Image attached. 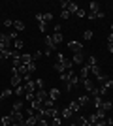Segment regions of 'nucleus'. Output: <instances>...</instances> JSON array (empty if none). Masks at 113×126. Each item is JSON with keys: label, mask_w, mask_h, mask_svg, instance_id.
Returning <instances> with one entry per match:
<instances>
[{"label": "nucleus", "mask_w": 113, "mask_h": 126, "mask_svg": "<svg viewBox=\"0 0 113 126\" xmlns=\"http://www.w3.org/2000/svg\"><path fill=\"white\" fill-rule=\"evenodd\" d=\"M13 28H15V32L25 30V23H23V21H13Z\"/></svg>", "instance_id": "nucleus-16"}, {"label": "nucleus", "mask_w": 113, "mask_h": 126, "mask_svg": "<svg viewBox=\"0 0 113 126\" xmlns=\"http://www.w3.org/2000/svg\"><path fill=\"white\" fill-rule=\"evenodd\" d=\"M27 72H28L30 75H32L34 72H36V62H30V64H27Z\"/></svg>", "instance_id": "nucleus-25"}, {"label": "nucleus", "mask_w": 113, "mask_h": 126, "mask_svg": "<svg viewBox=\"0 0 113 126\" xmlns=\"http://www.w3.org/2000/svg\"><path fill=\"white\" fill-rule=\"evenodd\" d=\"M38 124V117H27V121H25V126H36Z\"/></svg>", "instance_id": "nucleus-12"}, {"label": "nucleus", "mask_w": 113, "mask_h": 126, "mask_svg": "<svg viewBox=\"0 0 113 126\" xmlns=\"http://www.w3.org/2000/svg\"><path fill=\"white\" fill-rule=\"evenodd\" d=\"M72 62L74 64H83L85 62V55H83V53H75L74 57H72Z\"/></svg>", "instance_id": "nucleus-5"}, {"label": "nucleus", "mask_w": 113, "mask_h": 126, "mask_svg": "<svg viewBox=\"0 0 113 126\" xmlns=\"http://www.w3.org/2000/svg\"><path fill=\"white\" fill-rule=\"evenodd\" d=\"M17 96H23L25 94V85H19V87H15V90H13Z\"/></svg>", "instance_id": "nucleus-24"}, {"label": "nucleus", "mask_w": 113, "mask_h": 126, "mask_svg": "<svg viewBox=\"0 0 113 126\" xmlns=\"http://www.w3.org/2000/svg\"><path fill=\"white\" fill-rule=\"evenodd\" d=\"M11 121L17 122V124H25V119H23L21 111H13V113H11Z\"/></svg>", "instance_id": "nucleus-4"}, {"label": "nucleus", "mask_w": 113, "mask_h": 126, "mask_svg": "<svg viewBox=\"0 0 113 126\" xmlns=\"http://www.w3.org/2000/svg\"><path fill=\"white\" fill-rule=\"evenodd\" d=\"M38 58H42V51H38V53H34V55H32V60H34V62H36Z\"/></svg>", "instance_id": "nucleus-39"}, {"label": "nucleus", "mask_w": 113, "mask_h": 126, "mask_svg": "<svg viewBox=\"0 0 113 126\" xmlns=\"http://www.w3.org/2000/svg\"><path fill=\"white\" fill-rule=\"evenodd\" d=\"M43 107H45V109H51V107H55V100H53V98H47V100L43 102Z\"/></svg>", "instance_id": "nucleus-19"}, {"label": "nucleus", "mask_w": 113, "mask_h": 126, "mask_svg": "<svg viewBox=\"0 0 113 126\" xmlns=\"http://www.w3.org/2000/svg\"><path fill=\"white\" fill-rule=\"evenodd\" d=\"M68 49H70L74 55H75V53H83V43H81V42H74V40H72V42L68 43Z\"/></svg>", "instance_id": "nucleus-3"}, {"label": "nucleus", "mask_w": 113, "mask_h": 126, "mask_svg": "<svg viewBox=\"0 0 113 126\" xmlns=\"http://www.w3.org/2000/svg\"><path fill=\"white\" fill-rule=\"evenodd\" d=\"M55 70L59 72V75H60V74H64V72H66V68H64V64H62V62H57V64H55Z\"/></svg>", "instance_id": "nucleus-21"}, {"label": "nucleus", "mask_w": 113, "mask_h": 126, "mask_svg": "<svg viewBox=\"0 0 113 126\" xmlns=\"http://www.w3.org/2000/svg\"><path fill=\"white\" fill-rule=\"evenodd\" d=\"M79 81H81L79 75L75 74L74 70H70V75H68V81H66V90H70V92H72V89H74V87L79 83Z\"/></svg>", "instance_id": "nucleus-1"}, {"label": "nucleus", "mask_w": 113, "mask_h": 126, "mask_svg": "<svg viewBox=\"0 0 113 126\" xmlns=\"http://www.w3.org/2000/svg\"><path fill=\"white\" fill-rule=\"evenodd\" d=\"M77 102H79V105L81 107H83V105H89V96H79V98H77Z\"/></svg>", "instance_id": "nucleus-20"}, {"label": "nucleus", "mask_w": 113, "mask_h": 126, "mask_svg": "<svg viewBox=\"0 0 113 126\" xmlns=\"http://www.w3.org/2000/svg\"><path fill=\"white\" fill-rule=\"evenodd\" d=\"M21 81H23V77H21V75L11 74V87H13V89H15V87H19V85H21Z\"/></svg>", "instance_id": "nucleus-7"}, {"label": "nucleus", "mask_w": 113, "mask_h": 126, "mask_svg": "<svg viewBox=\"0 0 113 126\" xmlns=\"http://www.w3.org/2000/svg\"><path fill=\"white\" fill-rule=\"evenodd\" d=\"M0 126H4V124H2V121H0Z\"/></svg>", "instance_id": "nucleus-49"}, {"label": "nucleus", "mask_w": 113, "mask_h": 126, "mask_svg": "<svg viewBox=\"0 0 113 126\" xmlns=\"http://www.w3.org/2000/svg\"><path fill=\"white\" fill-rule=\"evenodd\" d=\"M68 75H70V72H64V74H60V81H68Z\"/></svg>", "instance_id": "nucleus-40"}, {"label": "nucleus", "mask_w": 113, "mask_h": 126, "mask_svg": "<svg viewBox=\"0 0 113 126\" xmlns=\"http://www.w3.org/2000/svg\"><path fill=\"white\" fill-rule=\"evenodd\" d=\"M0 121H2V124H4V126H11V124H13V121H11V115H10V117H2Z\"/></svg>", "instance_id": "nucleus-22"}, {"label": "nucleus", "mask_w": 113, "mask_h": 126, "mask_svg": "<svg viewBox=\"0 0 113 126\" xmlns=\"http://www.w3.org/2000/svg\"><path fill=\"white\" fill-rule=\"evenodd\" d=\"M21 62L27 66V64H30V62H34L32 60V55H28V53H25V55H21Z\"/></svg>", "instance_id": "nucleus-13"}, {"label": "nucleus", "mask_w": 113, "mask_h": 126, "mask_svg": "<svg viewBox=\"0 0 113 126\" xmlns=\"http://www.w3.org/2000/svg\"><path fill=\"white\" fill-rule=\"evenodd\" d=\"M36 126H49V121H47V119H38Z\"/></svg>", "instance_id": "nucleus-31"}, {"label": "nucleus", "mask_w": 113, "mask_h": 126, "mask_svg": "<svg viewBox=\"0 0 113 126\" xmlns=\"http://www.w3.org/2000/svg\"><path fill=\"white\" fill-rule=\"evenodd\" d=\"M92 104H94V107H100V105H102V96H94V98H92Z\"/></svg>", "instance_id": "nucleus-23"}, {"label": "nucleus", "mask_w": 113, "mask_h": 126, "mask_svg": "<svg viewBox=\"0 0 113 126\" xmlns=\"http://www.w3.org/2000/svg\"><path fill=\"white\" fill-rule=\"evenodd\" d=\"M43 42H45V47H47L45 51H51V53L55 51V43H53V40H51V36H45V38H43Z\"/></svg>", "instance_id": "nucleus-6"}, {"label": "nucleus", "mask_w": 113, "mask_h": 126, "mask_svg": "<svg viewBox=\"0 0 113 126\" xmlns=\"http://www.w3.org/2000/svg\"><path fill=\"white\" fill-rule=\"evenodd\" d=\"M102 85H104V87H106V89L109 90V89L113 87V79H108V81H106V83H102Z\"/></svg>", "instance_id": "nucleus-36"}, {"label": "nucleus", "mask_w": 113, "mask_h": 126, "mask_svg": "<svg viewBox=\"0 0 113 126\" xmlns=\"http://www.w3.org/2000/svg\"><path fill=\"white\" fill-rule=\"evenodd\" d=\"M34 96H36V98H38V100H42V102H45V100H47V98H49V92H45V90H36V94H34Z\"/></svg>", "instance_id": "nucleus-8"}, {"label": "nucleus", "mask_w": 113, "mask_h": 126, "mask_svg": "<svg viewBox=\"0 0 113 126\" xmlns=\"http://www.w3.org/2000/svg\"><path fill=\"white\" fill-rule=\"evenodd\" d=\"M92 36H94V34H92V30H85V34H83V38H85L87 42H89V40H92Z\"/></svg>", "instance_id": "nucleus-29"}, {"label": "nucleus", "mask_w": 113, "mask_h": 126, "mask_svg": "<svg viewBox=\"0 0 113 126\" xmlns=\"http://www.w3.org/2000/svg\"><path fill=\"white\" fill-rule=\"evenodd\" d=\"M43 21H45V23L53 21V13H51V11H47V13H43Z\"/></svg>", "instance_id": "nucleus-28"}, {"label": "nucleus", "mask_w": 113, "mask_h": 126, "mask_svg": "<svg viewBox=\"0 0 113 126\" xmlns=\"http://www.w3.org/2000/svg\"><path fill=\"white\" fill-rule=\"evenodd\" d=\"M53 30H55V34H60V32H62V25H59V23H57V25L53 26Z\"/></svg>", "instance_id": "nucleus-35"}, {"label": "nucleus", "mask_w": 113, "mask_h": 126, "mask_svg": "<svg viewBox=\"0 0 113 126\" xmlns=\"http://www.w3.org/2000/svg\"><path fill=\"white\" fill-rule=\"evenodd\" d=\"M59 96H60V90L57 89V87L49 90V98H53V100H59Z\"/></svg>", "instance_id": "nucleus-15"}, {"label": "nucleus", "mask_w": 113, "mask_h": 126, "mask_svg": "<svg viewBox=\"0 0 113 126\" xmlns=\"http://www.w3.org/2000/svg\"><path fill=\"white\" fill-rule=\"evenodd\" d=\"M81 81H83V87H85V90H87V92H92L94 85H92V81H91V79L87 77V79H81Z\"/></svg>", "instance_id": "nucleus-10"}, {"label": "nucleus", "mask_w": 113, "mask_h": 126, "mask_svg": "<svg viewBox=\"0 0 113 126\" xmlns=\"http://www.w3.org/2000/svg\"><path fill=\"white\" fill-rule=\"evenodd\" d=\"M11 126H25V124H17V122H13V124H11Z\"/></svg>", "instance_id": "nucleus-46"}, {"label": "nucleus", "mask_w": 113, "mask_h": 126, "mask_svg": "<svg viewBox=\"0 0 113 126\" xmlns=\"http://www.w3.org/2000/svg\"><path fill=\"white\" fill-rule=\"evenodd\" d=\"M51 40H53L55 45H59V43H62V40H64V38H62V34H53V36H51Z\"/></svg>", "instance_id": "nucleus-17"}, {"label": "nucleus", "mask_w": 113, "mask_h": 126, "mask_svg": "<svg viewBox=\"0 0 113 126\" xmlns=\"http://www.w3.org/2000/svg\"><path fill=\"white\" fill-rule=\"evenodd\" d=\"M4 26H8V28H10V26H13V21H11V19H6V21H4Z\"/></svg>", "instance_id": "nucleus-42"}, {"label": "nucleus", "mask_w": 113, "mask_h": 126, "mask_svg": "<svg viewBox=\"0 0 113 126\" xmlns=\"http://www.w3.org/2000/svg\"><path fill=\"white\" fill-rule=\"evenodd\" d=\"M34 83H36V90H42L43 89V81H42V79H36Z\"/></svg>", "instance_id": "nucleus-33"}, {"label": "nucleus", "mask_w": 113, "mask_h": 126, "mask_svg": "<svg viewBox=\"0 0 113 126\" xmlns=\"http://www.w3.org/2000/svg\"><path fill=\"white\" fill-rule=\"evenodd\" d=\"M89 74H91V66H83L77 75H79V79H87V77H89Z\"/></svg>", "instance_id": "nucleus-9"}, {"label": "nucleus", "mask_w": 113, "mask_h": 126, "mask_svg": "<svg viewBox=\"0 0 113 126\" xmlns=\"http://www.w3.org/2000/svg\"><path fill=\"white\" fill-rule=\"evenodd\" d=\"M68 107H70V109L74 111V113L81 109V105H79V102H77V100H75V102H70V104H68Z\"/></svg>", "instance_id": "nucleus-18"}, {"label": "nucleus", "mask_w": 113, "mask_h": 126, "mask_svg": "<svg viewBox=\"0 0 113 126\" xmlns=\"http://www.w3.org/2000/svg\"><path fill=\"white\" fill-rule=\"evenodd\" d=\"M13 45H15V49H23V40H13Z\"/></svg>", "instance_id": "nucleus-30"}, {"label": "nucleus", "mask_w": 113, "mask_h": 126, "mask_svg": "<svg viewBox=\"0 0 113 126\" xmlns=\"http://www.w3.org/2000/svg\"><path fill=\"white\" fill-rule=\"evenodd\" d=\"M75 15L79 17V19H83V17H85L87 13H85V10H81V8H79V10H77V13H75Z\"/></svg>", "instance_id": "nucleus-38"}, {"label": "nucleus", "mask_w": 113, "mask_h": 126, "mask_svg": "<svg viewBox=\"0 0 113 126\" xmlns=\"http://www.w3.org/2000/svg\"><path fill=\"white\" fill-rule=\"evenodd\" d=\"M72 113H74V111H72L70 107H64V109H60V117H62V119H70Z\"/></svg>", "instance_id": "nucleus-14"}, {"label": "nucleus", "mask_w": 113, "mask_h": 126, "mask_svg": "<svg viewBox=\"0 0 113 126\" xmlns=\"http://www.w3.org/2000/svg\"><path fill=\"white\" fill-rule=\"evenodd\" d=\"M0 60H4V58H2V55H0Z\"/></svg>", "instance_id": "nucleus-48"}, {"label": "nucleus", "mask_w": 113, "mask_h": 126, "mask_svg": "<svg viewBox=\"0 0 113 126\" xmlns=\"http://www.w3.org/2000/svg\"><path fill=\"white\" fill-rule=\"evenodd\" d=\"M60 19H70V13H68L66 10H62L60 11Z\"/></svg>", "instance_id": "nucleus-37"}, {"label": "nucleus", "mask_w": 113, "mask_h": 126, "mask_svg": "<svg viewBox=\"0 0 113 126\" xmlns=\"http://www.w3.org/2000/svg\"><path fill=\"white\" fill-rule=\"evenodd\" d=\"M8 96H11V89H6L4 92H2V98H8Z\"/></svg>", "instance_id": "nucleus-41"}, {"label": "nucleus", "mask_w": 113, "mask_h": 126, "mask_svg": "<svg viewBox=\"0 0 113 126\" xmlns=\"http://www.w3.org/2000/svg\"><path fill=\"white\" fill-rule=\"evenodd\" d=\"M89 66H96V57H94V55L89 57Z\"/></svg>", "instance_id": "nucleus-34"}, {"label": "nucleus", "mask_w": 113, "mask_h": 126, "mask_svg": "<svg viewBox=\"0 0 113 126\" xmlns=\"http://www.w3.org/2000/svg\"><path fill=\"white\" fill-rule=\"evenodd\" d=\"M108 126H111V124H108Z\"/></svg>", "instance_id": "nucleus-50"}, {"label": "nucleus", "mask_w": 113, "mask_h": 126, "mask_svg": "<svg viewBox=\"0 0 113 126\" xmlns=\"http://www.w3.org/2000/svg\"><path fill=\"white\" fill-rule=\"evenodd\" d=\"M111 107H113V102H104V100H102V105H100L98 109L106 113V111H109V109H111Z\"/></svg>", "instance_id": "nucleus-11"}, {"label": "nucleus", "mask_w": 113, "mask_h": 126, "mask_svg": "<svg viewBox=\"0 0 113 126\" xmlns=\"http://www.w3.org/2000/svg\"><path fill=\"white\" fill-rule=\"evenodd\" d=\"M111 34H113V25H111Z\"/></svg>", "instance_id": "nucleus-47"}, {"label": "nucleus", "mask_w": 113, "mask_h": 126, "mask_svg": "<svg viewBox=\"0 0 113 126\" xmlns=\"http://www.w3.org/2000/svg\"><path fill=\"white\" fill-rule=\"evenodd\" d=\"M108 43H113V34H111V32L108 34Z\"/></svg>", "instance_id": "nucleus-44"}, {"label": "nucleus", "mask_w": 113, "mask_h": 126, "mask_svg": "<svg viewBox=\"0 0 113 126\" xmlns=\"http://www.w3.org/2000/svg\"><path fill=\"white\" fill-rule=\"evenodd\" d=\"M38 26H40V30H42L43 34L47 32V23H45V21H42V23H40V25H38Z\"/></svg>", "instance_id": "nucleus-32"}, {"label": "nucleus", "mask_w": 113, "mask_h": 126, "mask_svg": "<svg viewBox=\"0 0 113 126\" xmlns=\"http://www.w3.org/2000/svg\"><path fill=\"white\" fill-rule=\"evenodd\" d=\"M36 19L42 23V21H43V13H36Z\"/></svg>", "instance_id": "nucleus-43"}, {"label": "nucleus", "mask_w": 113, "mask_h": 126, "mask_svg": "<svg viewBox=\"0 0 113 126\" xmlns=\"http://www.w3.org/2000/svg\"><path fill=\"white\" fill-rule=\"evenodd\" d=\"M106 47H108V51H109V53H113V43H108Z\"/></svg>", "instance_id": "nucleus-45"}, {"label": "nucleus", "mask_w": 113, "mask_h": 126, "mask_svg": "<svg viewBox=\"0 0 113 126\" xmlns=\"http://www.w3.org/2000/svg\"><path fill=\"white\" fill-rule=\"evenodd\" d=\"M21 109H23V102L17 100L15 104H13V111H21Z\"/></svg>", "instance_id": "nucleus-27"}, {"label": "nucleus", "mask_w": 113, "mask_h": 126, "mask_svg": "<svg viewBox=\"0 0 113 126\" xmlns=\"http://www.w3.org/2000/svg\"><path fill=\"white\" fill-rule=\"evenodd\" d=\"M60 8L66 10L70 15H72V13H77V10H79L77 4H75V2H70V0H62V2H60Z\"/></svg>", "instance_id": "nucleus-2"}, {"label": "nucleus", "mask_w": 113, "mask_h": 126, "mask_svg": "<svg viewBox=\"0 0 113 126\" xmlns=\"http://www.w3.org/2000/svg\"><path fill=\"white\" fill-rule=\"evenodd\" d=\"M89 10L91 11H100V4H98V2H91V4H89Z\"/></svg>", "instance_id": "nucleus-26"}]
</instances>
